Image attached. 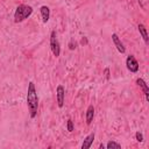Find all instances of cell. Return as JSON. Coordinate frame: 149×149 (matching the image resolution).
<instances>
[{
  "label": "cell",
  "mask_w": 149,
  "mask_h": 149,
  "mask_svg": "<svg viewBox=\"0 0 149 149\" xmlns=\"http://www.w3.org/2000/svg\"><path fill=\"white\" fill-rule=\"evenodd\" d=\"M27 105L29 109V115L31 119H34L37 114V108H38V97L37 92L35 88V84L33 81L29 83L28 85V92H27Z\"/></svg>",
  "instance_id": "1"
},
{
  "label": "cell",
  "mask_w": 149,
  "mask_h": 149,
  "mask_svg": "<svg viewBox=\"0 0 149 149\" xmlns=\"http://www.w3.org/2000/svg\"><path fill=\"white\" fill-rule=\"evenodd\" d=\"M33 13V8L31 6L28 5H19L16 7V10L14 13V21L16 23L24 21L26 19H28Z\"/></svg>",
  "instance_id": "2"
},
{
  "label": "cell",
  "mask_w": 149,
  "mask_h": 149,
  "mask_svg": "<svg viewBox=\"0 0 149 149\" xmlns=\"http://www.w3.org/2000/svg\"><path fill=\"white\" fill-rule=\"evenodd\" d=\"M50 48H51V51L54 54V56L58 57L59 54H61V47H59V42L57 40V36H56V31L52 30L51 31V35H50Z\"/></svg>",
  "instance_id": "3"
},
{
  "label": "cell",
  "mask_w": 149,
  "mask_h": 149,
  "mask_svg": "<svg viewBox=\"0 0 149 149\" xmlns=\"http://www.w3.org/2000/svg\"><path fill=\"white\" fill-rule=\"evenodd\" d=\"M126 65H127V69L130 71V72H137L139 71V63L135 59L134 56L129 55L126 59Z\"/></svg>",
  "instance_id": "4"
},
{
  "label": "cell",
  "mask_w": 149,
  "mask_h": 149,
  "mask_svg": "<svg viewBox=\"0 0 149 149\" xmlns=\"http://www.w3.org/2000/svg\"><path fill=\"white\" fill-rule=\"evenodd\" d=\"M56 95H57V105L58 107H63L64 105V97H65V90L62 85H58L56 88Z\"/></svg>",
  "instance_id": "5"
},
{
  "label": "cell",
  "mask_w": 149,
  "mask_h": 149,
  "mask_svg": "<svg viewBox=\"0 0 149 149\" xmlns=\"http://www.w3.org/2000/svg\"><path fill=\"white\" fill-rule=\"evenodd\" d=\"M112 40H113V43H114V45L116 47L118 51L121 52V54H123V52L126 51V48H125L123 43L121 42V40L119 38V36H118L116 34H112Z\"/></svg>",
  "instance_id": "6"
},
{
  "label": "cell",
  "mask_w": 149,
  "mask_h": 149,
  "mask_svg": "<svg viewBox=\"0 0 149 149\" xmlns=\"http://www.w3.org/2000/svg\"><path fill=\"white\" fill-rule=\"evenodd\" d=\"M136 84L142 88V91H143V93H144V95H146L147 101H149V87H148V84H147L142 78L136 79Z\"/></svg>",
  "instance_id": "7"
},
{
  "label": "cell",
  "mask_w": 149,
  "mask_h": 149,
  "mask_svg": "<svg viewBox=\"0 0 149 149\" xmlns=\"http://www.w3.org/2000/svg\"><path fill=\"white\" fill-rule=\"evenodd\" d=\"M94 136H95V135H94V133H92V134L87 135V136L85 137V140H84L83 144H81V149H88V148L92 146V143H93Z\"/></svg>",
  "instance_id": "8"
},
{
  "label": "cell",
  "mask_w": 149,
  "mask_h": 149,
  "mask_svg": "<svg viewBox=\"0 0 149 149\" xmlns=\"http://www.w3.org/2000/svg\"><path fill=\"white\" fill-rule=\"evenodd\" d=\"M40 10H41V15H42L43 22L47 23L49 21V17H50V9H49V7L48 6H42L40 8Z\"/></svg>",
  "instance_id": "9"
},
{
  "label": "cell",
  "mask_w": 149,
  "mask_h": 149,
  "mask_svg": "<svg viewBox=\"0 0 149 149\" xmlns=\"http://www.w3.org/2000/svg\"><path fill=\"white\" fill-rule=\"evenodd\" d=\"M93 116H94V107L92 105H90L87 107V111H86V123L90 125L93 120Z\"/></svg>",
  "instance_id": "10"
},
{
  "label": "cell",
  "mask_w": 149,
  "mask_h": 149,
  "mask_svg": "<svg viewBox=\"0 0 149 149\" xmlns=\"http://www.w3.org/2000/svg\"><path fill=\"white\" fill-rule=\"evenodd\" d=\"M137 28H139V31H140V34H141V36L143 37V40H144V42H146V43H148V33H147V28L144 27V24H142V23H140Z\"/></svg>",
  "instance_id": "11"
},
{
  "label": "cell",
  "mask_w": 149,
  "mask_h": 149,
  "mask_svg": "<svg viewBox=\"0 0 149 149\" xmlns=\"http://www.w3.org/2000/svg\"><path fill=\"white\" fill-rule=\"evenodd\" d=\"M106 147H107V149H120L121 148V144L120 143H116L114 141H109Z\"/></svg>",
  "instance_id": "12"
},
{
  "label": "cell",
  "mask_w": 149,
  "mask_h": 149,
  "mask_svg": "<svg viewBox=\"0 0 149 149\" xmlns=\"http://www.w3.org/2000/svg\"><path fill=\"white\" fill-rule=\"evenodd\" d=\"M68 132H70V133L73 132V122L71 119L68 120Z\"/></svg>",
  "instance_id": "13"
},
{
  "label": "cell",
  "mask_w": 149,
  "mask_h": 149,
  "mask_svg": "<svg viewBox=\"0 0 149 149\" xmlns=\"http://www.w3.org/2000/svg\"><path fill=\"white\" fill-rule=\"evenodd\" d=\"M135 136H136V140H137L139 142H143V135H142L140 132H136Z\"/></svg>",
  "instance_id": "14"
},
{
  "label": "cell",
  "mask_w": 149,
  "mask_h": 149,
  "mask_svg": "<svg viewBox=\"0 0 149 149\" xmlns=\"http://www.w3.org/2000/svg\"><path fill=\"white\" fill-rule=\"evenodd\" d=\"M105 73H106V78L108 79V78H109V72H108V69H106V70H105Z\"/></svg>",
  "instance_id": "15"
}]
</instances>
